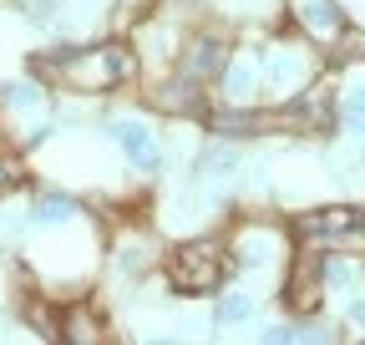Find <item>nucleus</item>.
<instances>
[{
	"instance_id": "nucleus-1",
	"label": "nucleus",
	"mask_w": 365,
	"mask_h": 345,
	"mask_svg": "<svg viewBox=\"0 0 365 345\" xmlns=\"http://www.w3.org/2000/svg\"><path fill=\"white\" fill-rule=\"evenodd\" d=\"M218 279H223L218 244L198 239V244H182L178 249V259H173V289L178 294H208V289H218Z\"/></svg>"
},
{
	"instance_id": "nucleus-2",
	"label": "nucleus",
	"mask_w": 365,
	"mask_h": 345,
	"mask_svg": "<svg viewBox=\"0 0 365 345\" xmlns=\"http://www.w3.org/2000/svg\"><path fill=\"white\" fill-rule=\"evenodd\" d=\"M299 229L309 239H365V208L355 203H330V208H309Z\"/></svg>"
},
{
	"instance_id": "nucleus-3",
	"label": "nucleus",
	"mask_w": 365,
	"mask_h": 345,
	"mask_svg": "<svg viewBox=\"0 0 365 345\" xmlns=\"http://www.w3.org/2000/svg\"><path fill=\"white\" fill-rule=\"evenodd\" d=\"M81 66L86 71H71V81H81V86H117V81L132 76V51L107 46V51H91Z\"/></svg>"
},
{
	"instance_id": "nucleus-4",
	"label": "nucleus",
	"mask_w": 365,
	"mask_h": 345,
	"mask_svg": "<svg viewBox=\"0 0 365 345\" xmlns=\"http://www.w3.org/2000/svg\"><path fill=\"white\" fill-rule=\"evenodd\" d=\"M112 138H117V148H122V158H127L132 168L153 172V168L163 163V153H158V138L148 133L143 122H112Z\"/></svg>"
},
{
	"instance_id": "nucleus-5",
	"label": "nucleus",
	"mask_w": 365,
	"mask_h": 345,
	"mask_svg": "<svg viewBox=\"0 0 365 345\" xmlns=\"http://www.w3.org/2000/svg\"><path fill=\"white\" fill-rule=\"evenodd\" d=\"M294 16H299L304 31L319 36V41H335V36H340V16H335L330 0H294Z\"/></svg>"
},
{
	"instance_id": "nucleus-6",
	"label": "nucleus",
	"mask_w": 365,
	"mask_h": 345,
	"mask_svg": "<svg viewBox=\"0 0 365 345\" xmlns=\"http://www.w3.org/2000/svg\"><path fill=\"white\" fill-rule=\"evenodd\" d=\"M249 320H254V294L234 289L218 299V325H249Z\"/></svg>"
},
{
	"instance_id": "nucleus-7",
	"label": "nucleus",
	"mask_w": 365,
	"mask_h": 345,
	"mask_svg": "<svg viewBox=\"0 0 365 345\" xmlns=\"http://www.w3.org/2000/svg\"><path fill=\"white\" fill-rule=\"evenodd\" d=\"M254 81H259V66H254V61H234V66H228V76H223V92L234 97V102H244V97L254 92Z\"/></svg>"
},
{
	"instance_id": "nucleus-8",
	"label": "nucleus",
	"mask_w": 365,
	"mask_h": 345,
	"mask_svg": "<svg viewBox=\"0 0 365 345\" xmlns=\"http://www.w3.org/2000/svg\"><path fill=\"white\" fill-rule=\"evenodd\" d=\"M345 127L355 138H365V81H355L345 92Z\"/></svg>"
},
{
	"instance_id": "nucleus-9",
	"label": "nucleus",
	"mask_w": 365,
	"mask_h": 345,
	"mask_svg": "<svg viewBox=\"0 0 365 345\" xmlns=\"http://www.w3.org/2000/svg\"><path fill=\"white\" fill-rule=\"evenodd\" d=\"M203 172H208V178H234V172H239V153H234V148L203 153Z\"/></svg>"
},
{
	"instance_id": "nucleus-10",
	"label": "nucleus",
	"mask_w": 365,
	"mask_h": 345,
	"mask_svg": "<svg viewBox=\"0 0 365 345\" xmlns=\"http://www.w3.org/2000/svg\"><path fill=\"white\" fill-rule=\"evenodd\" d=\"M6 102H11L16 112H36V107H41V86H36V81H11V86H6Z\"/></svg>"
},
{
	"instance_id": "nucleus-11",
	"label": "nucleus",
	"mask_w": 365,
	"mask_h": 345,
	"mask_svg": "<svg viewBox=\"0 0 365 345\" xmlns=\"http://www.w3.org/2000/svg\"><path fill=\"white\" fill-rule=\"evenodd\" d=\"M71 213H76V203H71L66 193H46V198L36 203V219H41V224H51V219H71Z\"/></svg>"
},
{
	"instance_id": "nucleus-12",
	"label": "nucleus",
	"mask_w": 365,
	"mask_h": 345,
	"mask_svg": "<svg viewBox=\"0 0 365 345\" xmlns=\"http://www.w3.org/2000/svg\"><path fill=\"white\" fill-rule=\"evenodd\" d=\"M355 279H360L355 259H330V264H325V284H330V289H350Z\"/></svg>"
},
{
	"instance_id": "nucleus-13",
	"label": "nucleus",
	"mask_w": 365,
	"mask_h": 345,
	"mask_svg": "<svg viewBox=\"0 0 365 345\" xmlns=\"http://www.w3.org/2000/svg\"><path fill=\"white\" fill-rule=\"evenodd\" d=\"M218 66H223V46H218V41H203L198 56H193V76H213Z\"/></svg>"
},
{
	"instance_id": "nucleus-14",
	"label": "nucleus",
	"mask_w": 365,
	"mask_h": 345,
	"mask_svg": "<svg viewBox=\"0 0 365 345\" xmlns=\"http://www.w3.org/2000/svg\"><path fill=\"white\" fill-rule=\"evenodd\" d=\"M350 320H355V325H365V299H360V305L350 310Z\"/></svg>"
}]
</instances>
